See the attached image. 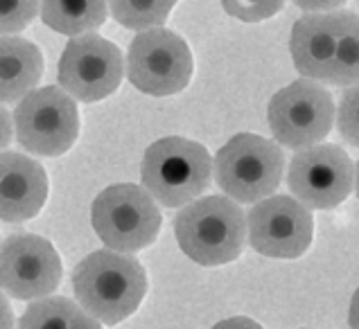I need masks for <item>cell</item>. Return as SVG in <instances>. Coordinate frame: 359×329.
Returning a JSON list of instances; mask_svg holds the SVG:
<instances>
[{
  "label": "cell",
  "mask_w": 359,
  "mask_h": 329,
  "mask_svg": "<svg viewBox=\"0 0 359 329\" xmlns=\"http://www.w3.org/2000/svg\"><path fill=\"white\" fill-rule=\"evenodd\" d=\"M14 138V122H12V115L0 106V153H3L9 142H12Z\"/></svg>",
  "instance_id": "24"
},
{
  "label": "cell",
  "mask_w": 359,
  "mask_h": 329,
  "mask_svg": "<svg viewBox=\"0 0 359 329\" xmlns=\"http://www.w3.org/2000/svg\"><path fill=\"white\" fill-rule=\"evenodd\" d=\"M70 329H104V327H102L100 321H95L93 316L81 309V314L77 316V321L73 323V327H70Z\"/></svg>",
  "instance_id": "27"
},
{
  "label": "cell",
  "mask_w": 359,
  "mask_h": 329,
  "mask_svg": "<svg viewBox=\"0 0 359 329\" xmlns=\"http://www.w3.org/2000/svg\"><path fill=\"white\" fill-rule=\"evenodd\" d=\"M81 314V307L64 295L34 300L20 316L18 329H70Z\"/></svg>",
  "instance_id": "19"
},
{
  "label": "cell",
  "mask_w": 359,
  "mask_h": 329,
  "mask_svg": "<svg viewBox=\"0 0 359 329\" xmlns=\"http://www.w3.org/2000/svg\"><path fill=\"white\" fill-rule=\"evenodd\" d=\"M43 77V55L27 38L0 36V104H14L32 92Z\"/></svg>",
  "instance_id": "15"
},
{
  "label": "cell",
  "mask_w": 359,
  "mask_h": 329,
  "mask_svg": "<svg viewBox=\"0 0 359 329\" xmlns=\"http://www.w3.org/2000/svg\"><path fill=\"white\" fill-rule=\"evenodd\" d=\"M59 86L73 99L93 104L116 92L125 77L120 48L95 32L73 36L59 59Z\"/></svg>",
  "instance_id": "9"
},
{
  "label": "cell",
  "mask_w": 359,
  "mask_h": 329,
  "mask_svg": "<svg viewBox=\"0 0 359 329\" xmlns=\"http://www.w3.org/2000/svg\"><path fill=\"white\" fill-rule=\"evenodd\" d=\"M64 266L46 237L20 232L0 246V291L16 300H41L61 284Z\"/></svg>",
  "instance_id": "12"
},
{
  "label": "cell",
  "mask_w": 359,
  "mask_h": 329,
  "mask_svg": "<svg viewBox=\"0 0 359 329\" xmlns=\"http://www.w3.org/2000/svg\"><path fill=\"white\" fill-rule=\"evenodd\" d=\"M348 325H351V329H359V289L351 298V307H348Z\"/></svg>",
  "instance_id": "28"
},
{
  "label": "cell",
  "mask_w": 359,
  "mask_h": 329,
  "mask_svg": "<svg viewBox=\"0 0 359 329\" xmlns=\"http://www.w3.org/2000/svg\"><path fill=\"white\" fill-rule=\"evenodd\" d=\"M194 61L188 43L177 32L151 27L131 41L127 55V79L151 97L177 95L190 84Z\"/></svg>",
  "instance_id": "8"
},
{
  "label": "cell",
  "mask_w": 359,
  "mask_h": 329,
  "mask_svg": "<svg viewBox=\"0 0 359 329\" xmlns=\"http://www.w3.org/2000/svg\"><path fill=\"white\" fill-rule=\"evenodd\" d=\"M39 14V0H0V36L18 34Z\"/></svg>",
  "instance_id": "20"
},
{
  "label": "cell",
  "mask_w": 359,
  "mask_h": 329,
  "mask_svg": "<svg viewBox=\"0 0 359 329\" xmlns=\"http://www.w3.org/2000/svg\"><path fill=\"white\" fill-rule=\"evenodd\" d=\"M46 199V169L23 153H0V221L23 223L34 219L43 210Z\"/></svg>",
  "instance_id": "13"
},
{
  "label": "cell",
  "mask_w": 359,
  "mask_h": 329,
  "mask_svg": "<svg viewBox=\"0 0 359 329\" xmlns=\"http://www.w3.org/2000/svg\"><path fill=\"white\" fill-rule=\"evenodd\" d=\"M161 210L140 185L120 183L102 190L90 208V223L102 244L118 253H138L156 241Z\"/></svg>",
  "instance_id": "5"
},
{
  "label": "cell",
  "mask_w": 359,
  "mask_h": 329,
  "mask_svg": "<svg viewBox=\"0 0 359 329\" xmlns=\"http://www.w3.org/2000/svg\"><path fill=\"white\" fill-rule=\"evenodd\" d=\"M43 23L66 36L95 32L109 14L107 0H39Z\"/></svg>",
  "instance_id": "16"
},
{
  "label": "cell",
  "mask_w": 359,
  "mask_h": 329,
  "mask_svg": "<svg viewBox=\"0 0 359 329\" xmlns=\"http://www.w3.org/2000/svg\"><path fill=\"white\" fill-rule=\"evenodd\" d=\"M73 291L81 309L95 321L118 325L145 300L147 273L133 255L102 248L75 266Z\"/></svg>",
  "instance_id": "1"
},
{
  "label": "cell",
  "mask_w": 359,
  "mask_h": 329,
  "mask_svg": "<svg viewBox=\"0 0 359 329\" xmlns=\"http://www.w3.org/2000/svg\"><path fill=\"white\" fill-rule=\"evenodd\" d=\"M0 329H14V312L3 291H0Z\"/></svg>",
  "instance_id": "26"
},
{
  "label": "cell",
  "mask_w": 359,
  "mask_h": 329,
  "mask_svg": "<svg viewBox=\"0 0 359 329\" xmlns=\"http://www.w3.org/2000/svg\"><path fill=\"white\" fill-rule=\"evenodd\" d=\"M337 129L341 138L359 149V84L348 86L337 106Z\"/></svg>",
  "instance_id": "21"
},
{
  "label": "cell",
  "mask_w": 359,
  "mask_h": 329,
  "mask_svg": "<svg viewBox=\"0 0 359 329\" xmlns=\"http://www.w3.org/2000/svg\"><path fill=\"white\" fill-rule=\"evenodd\" d=\"M179 248L199 266L235 262L246 244V217L229 197H203L190 201L174 219Z\"/></svg>",
  "instance_id": "2"
},
{
  "label": "cell",
  "mask_w": 359,
  "mask_h": 329,
  "mask_svg": "<svg viewBox=\"0 0 359 329\" xmlns=\"http://www.w3.org/2000/svg\"><path fill=\"white\" fill-rule=\"evenodd\" d=\"M332 92L314 79H296L269 102L266 120L280 147L307 149L323 142L334 127Z\"/></svg>",
  "instance_id": "6"
},
{
  "label": "cell",
  "mask_w": 359,
  "mask_h": 329,
  "mask_svg": "<svg viewBox=\"0 0 359 329\" xmlns=\"http://www.w3.org/2000/svg\"><path fill=\"white\" fill-rule=\"evenodd\" d=\"M212 329H264V327L260 323H255L253 318L233 316V318H226V321H219Z\"/></svg>",
  "instance_id": "25"
},
{
  "label": "cell",
  "mask_w": 359,
  "mask_h": 329,
  "mask_svg": "<svg viewBox=\"0 0 359 329\" xmlns=\"http://www.w3.org/2000/svg\"><path fill=\"white\" fill-rule=\"evenodd\" d=\"M287 185L305 208L332 210L355 188V164L341 147L319 142L294 153Z\"/></svg>",
  "instance_id": "10"
},
{
  "label": "cell",
  "mask_w": 359,
  "mask_h": 329,
  "mask_svg": "<svg viewBox=\"0 0 359 329\" xmlns=\"http://www.w3.org/2000/svg\"><path fill=\"white\" fill-rule=\"evenodd\" d=\"M355 190H357V197H359V162L355 164Z\"/></svg>",
  "instance_id": "29"
},
{
  "label": "cell",
  "mask_w": 359,
  "mask_h": 329,
  "mask_svg": "<svg viewBox=\"0 0 359 329\" xmlns=\"http://www.w3.org/2000/svg\"><path fill=\"white\" fill-rule=\"evenodd\" d=\"M219 3L229 16L244 23H260L278 14L285 0H219Z\"/></svg>",
  "instance_id": "22"
},
{
  "label": "cell",
  "mask_w": 359,
  "mask_h": 329,
  "mask_svg": "<svg viewBox=\"0 0 359 329\" xmlns=\"http://www.w3.org/2000/svg\"><path fill=\"white\" fill-rule=\"evenodd\" d=\"M215 181L235 203H258L278 190L285 174V151L276 140L238 133L212 160Z\"/></svg>",
  "instance_id": "4"
},
{
  "label": "cell",
  "mask_w": 359,
  "mask_h": 329,
  "mask_svg": "<svg viewBox=\"0 0 359 329\" xmlns=\"http://www.w3.org/2000/svg\"><path fill=\"white\" fill-rule=\"evenodd\" d=\"M212 178V158L201 142L168 136L147 147L140 164V181L154 201L181 208L199 199Z\"/></svg>",
  "instance_id": "3"
},
{
  "label": "cell",
  "mask_w": 359,
  "mask_h": 329,
  "mask_svg": "<svg viewBox=\"0 0 359 329\" xmlns=\"http://www.w3.org/2000/svg\"><path fill=\"white\" fill-rule=\"evenodd\" d=\"M292 3L296 7L305 9L307 14H316V12H337L348 0H292Z\"/></svg>",
  "instance_id": "23"
},
{
  "label": "cell",
  "mask_w": 359,
  "mask_h": 329,
  "mask_svg": "<svg viewBox=\"0 0 359 329\" xmlns=\"http://www.w3.org/2000/svg\"><path fill=\"white\" fill-rule=\"evenodd\" d=\"M246 237L255 253L273 260H296L310 248L314 219L310 208L287 194L253 203L246 214Z\"/></svg>",
  "instance_id": "11"
},
{
  "label": "cell",
  "mask_w": 359,
  "mask_h": 329,
  "mask_svg": "<svg viewBox=\"0 0 359 329\" xmlns=\"http://www.w3.org/2000/svg\"><path fill=\"white\" fill-rule=\"evenodd\" d=\"M14 131L20 147L43 158L66 153L79 136V113L75 99L61 86H43L18 102Z\"/></svg>",
  "instance_id": "7"
},
{
  "label": "cell",
  "mask_w": 359,
  "mask_h": 329,
  "mask_svg": "<svg viewBox=\"0 0 359 329\" xmlns=\"http://www.w3.org/2000/svg\"><path fill=\"white\" fill-rule=\"evenodd\" d=\"M334 12L305 14L294 23L290 36V52L294 68L305 79L330 84L334 64Z\"/></svg>",
  "instance_id": "14"
},
{
  "label": "cell",
  "mask_w": 359,
  "mask_h": 329,
  "mask_svg": "<svg viewBox=\"0 0 359 329\" xmlns=\"http://www.w3.org/2000/svg\"><path fill=\"white\" fill-rule=\"evenodd\" d=\"M337 36H334V64L332 86H357L359 84V16L346 9H337Z\"/></svg>",
  "instance_id": "17"
},
{
  "label": "cell",
  "mask_w": 359,
  "mask_h": 329,
  "mask_svg": "<svg viewBox=\"0 0 359 329\" xmlns=\"http://www.w3.org/2000/svg\"><path fill=\"white\" fill-rule=\"evenodd\" d=\"M109 12L122 27L145 32L168 20L177 0H107Z\"/></svg>",
  "instance_id": "18"
}]
</instances>
